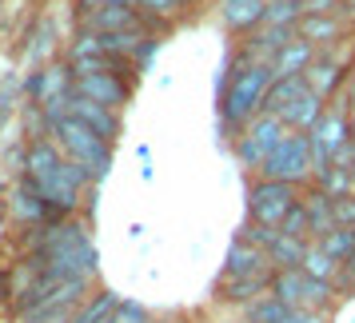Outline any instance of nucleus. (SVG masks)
I'll list each match as a JSON object with an SVG mask.
<instances>
[{
  "mask_svg": "<svg viewBox=\"0 0 355 323\" xmlns=\"http://www.w3.org/2000/svg\"><path fill=\"white\" fill-rule=\"evenodd\" d=\"M259 180H279V184H295L304 188L307 180H315V152H311V140L307 132H288L275 152L263 160V168L256 172Z\"/></svg>",
  "mask_w": 355,
  "mask_h": 323,
  "instance_id": "7ed1b4c3",
  "label": "nucleus"
},
{
  "mask_svg": "<svg viewBox=\"0 0 355 323\" xmlns=\"http://www.w3.org/2000/svg\"><path fill=\"white\" fill-rule=\"evenodd\" d=\"M307 92V80L304 76H288V80H275L272 84V92H268V100H263V112H272V116H284L295 104V100Z\"/></svg>",
  "mask_w": 355,
  "mask_h": 323,
  "instance_id": "b1692460",
  "label": "nucleus"
},
{
  "mask_svg": "<svg viewBox=\"0 0 355 323\" xmlns=\"http://www.w3.org/2000/svg\"><path fill=\"white\" fill-rule=\"evenodd\" d=\"M291 311H295V307H288L279 295H272V291H268V295H259L256 304L243 307V323H284Z\"/></svg>",
  "mask_w": 355,
  "mask_h": 323,
  "instance_id": "bb28decb",
  "label": "nucleus"
},
{
  "mask_svg": "<svg viewBox=\"0 0 355 323\" xmlns=\"http://www.w3.org/2000/svg\"><path fill=\"white\" fill-rule=\"evenodd\" d=\"M156 52H160V40H156V36H148V40H144V49H140L136 56H132V68H136V76H144V68L152 64V56H156Z\"/></svg>",
  "mask_w": 355,
  "mask_h": 323,
  "instance_id": "c9c22d12",
  "label": "nucleus"
},
{
  "mask_svg": "<svg viewBox=\"0 0 355 323\" xmlns=\"http://www.w3.org/2000/svg\"><path fill=\"white\" fill-rule=\"evenodd\" d=\"M60 148L52 144V140H44V136H36L33 144H28V152H24V180L28 184H44V180L60 168Z\"/></svg>",
  "mask_w": 355,
  "mask_h": 323,
  "instance_id": "f3484780",
  "label": "nucleus"
},
{
  "mask_svg": "<svg viewBox=\"0 0 355 323\" xmlns=\"http://www.w3.org/2000/svg\"><path fill=\"white\" fill-rule=\"evenodd\" d=\"M300 188L295 184H279V180H256L248 188V220L252 224H263V227H284L291 211L300 208Z\"/></svg>",
  "mask_w": 355,
  "mask_h": 323,
  "instance_id": "39448f33",
  "label": "nucleus"
},
{
  "mask_svg": "<svg viewBox=\"0 0 355 323\" xmlns=\"http://www.w3.org/2000/svg\"><path fill=\"white\" fill-rule=\"evenodd\" d=\"M347 176H352V192H355V160H352V168H347Z\"/></svg>",
  "mask_w": 355,
  "mask_h": 323,
  "instance_id": "a19ab883",
  "label": "nucleus"
},
{
  "mask_svg": "<svg viewBox=\"0 0 355 323\" xmlns=\"http://www.w3.org/2000/svg\"><path fill=\"white\" fill-rule=\"evenodd\" d=\"M307 140H311V152H315V168L331 164L339 148L352 144V112H347L343 96H339V104H327V112L315 120V128L307 132Z\"/></svg>",
  "mask_w": 355,
  "mask_h": 323,
  "instance_id": "0eeeda50",
  "label": "nucleus"
},
{
  "mask_svg": "<svg viewBox=\"0 0 355 323\" xmlns=\"http://www.w3.org/2000/svg\"><path fill=\"white\" fill-rule=\"evenodd\" d=\"M272 295H279L295 311H323L327 315L339 299V288L336 283H323V279H311L304 268H288V272H275Z\"/></svg>",
  "mask_w": 355,
  "mask_h": 323,
  "instance_id": "20e7f679",
  "label": "nucleus"
},
{
  "mask_svg": "<svg viewBox=\"0 0 355 323\" xmlns=\"http://www.w3.org/2000/svg\"><path fill=\"white\" fill-rule=\"evenodd\" d=\"M240 236H243L248 243H256V247H263V252H268V247L275 243V236H279V232H275V227H263V224H252V220H248V227H243Z\"/></svg>",
  "mask_w": 355,
  "mask_h": 323,
  "instance_id": "72a5a7b5",
  "label": "nucleus"
},
{
  "mask_svg": "<svg viewBox=\"0 0 355 323\" xmlns=\"http://www.w3.org/2000/svg\"><path fill=\"white\" fill-rule=\"evenodd\" d=\"M343 12H347V20H355V0H343Z\"/></svg>",
  "mask_w": 355,
  "mask_h": 323,
  "instance_id": "58836bf2",
  "label": "nucleus"
},
{
  "mask_svg": "<svg viewBox=\"0 0 355 323\" xmlns=\"http://www.w3.org/2000/svg\"><path fill=\"white\" fill-rule=\"evenodd\" d=\"M52 140L60 144V152H64L68 160H76L80 168H88V172H92V180L108 176V168H112V144H108L104 136H96L88 124H80V120L64 116V120L52 128Z\"/></svg>",
  "mask_w": 355,
  "mask_h": 323,
  "instance_id": "f03ea898",
  "label": "nucleus"
},
{
  "mask_svg": "<svg viewBox=\"0 0 355 323\" xmlns=\"http://www.w3.org/2000/svg\"><path fill=\"white\" fill-rule=\"evenodd\" d=\"M248 275H275L272 259L263 247L248 243L243 236L227 243V259H224V279H248Z\"/></svg>",
  "mask_w": 355,
  "mask_h": 323,
  "instance_id": "9d476101",
  "label": "nucleus"
},
{
  "mask_svg": "<svg viewBox=\"0 0 355 323\" xmlns=\"http://www.w3.org/2000/svg\"><path fill=\"white\" fill-rule=\"evenodd\" d=\"M343 288H355V256L343 263V279H339V291Z\"/></svg>",
  "mask_w": 355,
  "mask_h": 323,
  "instance_id": "4c0bfd02",
  "label": "nucleus"
},
{
  "mask_svg": "<svg viewBox=\"0 0 355 323\" xmlns=\"http://www.w3.org/2000/svg\"><path fill=\"white\" fill-rule=\"evenodd\" d=\"M311 279H323V283H336L339 288V279H343V263H336V259L323 252L320 243H307V256H304V263H300Z\"/></svg>",
  "mask_w": 355,
  "mask_h": 323,
  "instance_id": "393cba45",
  "label": "nucleus"
},
{
  "mask_svg": "<svg viewBox=\"0 0 355 323\" xmlns=\"http://www.w3.org/2000/svg\"><path fill=\"white\" fill-rule=\"evenodd\" d=\"M307 4L304 0H268V17L263 24H279V28H295L300 20H304Z\"/></svg>",
  "mask_w": 355,
  "mask_h": 323,
  "instance_id": "7c9ffc66",
  "label": "nucleus"
},
{
  "mask_svg": "<svg viewBox=\"0 0 355 323\" xmlns=\"http://www.w3.org/2000/svg\"><path fill=\"white\" fill-rule=\"evenodd\" d=\"M112 323H156V320H152V311H148L144 304H136V299H124Z\"/></svg>",
  "mask_w": 355,
  "mask_h": 323,
  "instance_id": "473e14b6",
  "label": "nucleus"
},
{
  "mask_svg": "<svg viewBox=\"0 0 355 323\" xmlns=\"http://www.w3.org/2000/svg\"><path fill=\"white\" fill-rule=\"evenodd\" d=\"M288 132H291V128L279 120V116L259 112L256 120H252V124L240 132V136H236V160H240L248 172H259V168H263V160L272 156L275 144H279Z\"/></svg>",
  "mask_w": 355,
  "mask_h": 323,
  "instance_id": "423d86ee",
  "label": "nucleus"
},
{
  "mask_svg": "<svg viewBox=\"0 0 355 323\" xmlns=\"http://www.w3.org/2000/svg\"><path fill=\"white\" fill-rule=\"evenodd\" d=\"M343 33H347V20L343 17H315V12H304V20L295 24V36L307 40L315 52L336 49L339 40H343Z\"/></svg>",
  "mask_w": 355,
  "mask_h": 323,
  "instance_id": "2eb2a0df",
  "label": "nucleus"
},
{
  "mask_svg": "<svg viewBox=\"0 0 355 323\" xmlns=\"http://www.w3.org/2000/svg\"><path fill=\"white\" fill-rule=\"evenodd\" d=\"M112 4H124V8H140V0H112Z\"/></svg>",
  "mask_w": 355,
  "mask_h": 323,
  "instance_id": "ea45409f",
  "label": "nucleus"
},
{
  "mask_svg": "<svg viewBox=\"0 0 355 323\" xmlns=\"http://www.w3.org/2000/svg\"><path fill=\"white\" fill-rule=\"evenodd\" d=\"M327 252V256L336 259V263H347L355 256V227H331L323 240H315Z\"/></svg>",
  "mask_w": 355,
  "mask_h": 323,
  "instance_id": "cd10ccee",
  "label": "nucleus"
},
{
  "mask_svg": "<svg viewBox=\"0 0 355 323\" xmlns=\"http://www.w3.org/2000/svg\"><path fill=\"white\" fill-rule=\"evenodd\" d=\"M343 104H347V112L355 108V64H352V72H347V88H343Z\"/></svg>",
  "mask_w": 355,
  "mask_h": 323,
  "instance_id": "e433bc0d",
  "label": "nucleus"
},
{
  "mask_svg": "<svg viewBox=\"0 0 355 323\" xmlns=\"http://www.w3.org/2000/svg\"><path fill=\"white\" fill-rule=\"evenodd\" d=\"M72 92L84 100H92V104H104V108L120 112L132 96V84L120 80V72H88V76H76Z\"/></svg>",
  "mask_w": 355,
  "mask_h": 323,
  "instance_id": "6e6552de",
  "label": "nucleus"
},
{
  "mask_svg": "<svg viewBox=\"0 0 355 323\" xmlns=\"http://www.w3.org/2000/svg\"><path fill=\"white\" fill-rule=\"evenodd\" d=\"M307 256V240H295V236H275V243L268 247V259H272L275 272H288V268H300Z\"/></svg>",
  "mask_w": 355,
  "mask_h": 323,
  "instance_id": "a878e982",
  "label": "nucleus"
},
{
  "mask_svg": "<svg viewBox=\"0 0 355 323\" xmlns=\"http://www.w3.org/2000/svg\"><path fill=\"white\" fill-rule=\"evenodd\" d=\"M184 8H188V0H140L144 20H148V24H156V28H168Z\"/></svg>",
  "mask_w": 355,
  "mask_h": 323,
  "instance_id": "c756f323",
  "label": "nucleus"
},
{
  "mask_svg": "<svg viewBox=\"0 0 355 323\" xmlns=\"http://www.w3.org/2000/svg\"><path fill=\"white\" fill-rule=\"evenodd\" d=\"M331 208H336V224L339 227H355V192L331 200Z\"/></svg>",
  "mask_w": 355,
  "mask_h": 323,
  "instance_id": "f704fd0d",
  "label": "nucleus"
},
{
  "mask_svg": "<svg viewBox=\"0 0 355 323\" xmlns=\"http://www.w3.org/2000/svg\"><path fill=\"white\" fill-rule=\"evenodd\" d=\"M120 304H124V299H120L116 291L104 288V291H96V295H88V299H84L72 323H112L116 311H120Z\"/></svg>",
  "mask_w": 355,
  "mask_h": 323,
  "instance_id": "5701e85b",
  "label": "nucleus"
},
{
  "mask_svg": "<svg viewBox=\"0 0 355 323\" xmlns=\"http://www.w3.org/2000/svg\"><path fill=\"white\" fill-rule=\"evenodd\" d=\"M347 72L352 68L343 64L339 56H315V64L304 72V80H307V88L311 92H320L323 100H331V96H343V88H347Z\"/></svg>",
  "mask_w": 355,
  "mask_h": 323,
  "instance_id": "f8f14e48",
  "label": "nucleus"
},
{
  "mask_svg": "<svg viewBox=\"0 0 355 323\" xmlns=\"http://www.w3.org/2000/svg\"><path fill=\"white\" fill-rule=\"evenodd\" d=\"M68 116L80 120V124H88V128L96 132V136H104L108 144H116V136H120V112L104 108V104H92V100L76 96V92L68 100Z\"/></svg>",
  "mask_w": 355,
  "mask_h": 323,
  "instance_id": "ddd939ff",
  "label": "nucleus"
},
{
  "mask_svg": "<svg viewBox=\"0 0 355 323\" xmlns=\"http://www.w3.org/2000/svg\"><path fill=\"white\" fill-rule=\"evenodd\" d=\"M72 84H76V72L64 60V64H49V68H40V72H33L28 84H24V92H28V104L33 108H44L52 100L72 96Z\"/></svg>",
  "mask_w": 355,
  "mask_h": 323,
  "instance_id": "1a4fd4ad",
  "label": "nucleus"
},
{
  "mask_svg": "<svg viewBox=\"0 0 355 323\" xmlns=\"http://www.w3.org/2000/svg\"><path fill=\"white\" fill-rule=\"evenodd\" d=\"M84 24H88V33L96 36H108V33H132V28H148V20L140 8H124V4H100L92 12H84Z\"/></svg>",
  "mask_w": 355,
  "mask_h": 323,
  "instance_id": "9b49d317",
  "label": "nucleus"
},
{
  "mask_svg": "<svg viewBox=\"0 0 355 323\" xmlns=\"http://www.w3.org/2000/svg\"><path fill=\"white\" fill-rule=\"evenodd\" d=\"M304 211H307V224H311V243L315 240H323L331 227H339L336 224V208H331V195L327 192H320V188H311V192H304Z\"/></svg>",
  "mask_w": 355,
  "mask_h": 323,
  "instance_id": "aec40b11",
  "label": "nucleus"
},
{
  "mask_svg": "<svg viewBox=\"0 0 355 323\" xmlns=\"http://www.w3.org/2000/svg\"><path fill=\"white\" fill-rule=\"evenodd\" d=\"M272 279L275 275H248V279H224L220 283V304H240V307H248V304H256L259 295H268L272 291Z\"/></svg>",
  "mask_w": 355,
  "mask_h": 323,
  "instance_id": "6ab92c4d",
  "label": "nucleus"
},
{
  "mask_svg": "<svg viewBox=\"0 0 355 323\" xmlns=\"http://www.w3.org/2000/svg\"><path fill=\"white\" fill-rule=\"evenodd\" d=\"M8 208H12V216H17L20 224H40V220H49V216H52L49 204H44V195L36 192L28 180L12 188V200H8Z\"/></svg>",
  "mask_w": 355,
  "mask_h": 323,
  "instance_id": "4be33fe9",
  "label": "nucleus"
},
{
  "mask_svg": "<svg viewBox=\"0 0 355 323\" xmlns=\"http://www.w3.org/2000/svg\"><path fill=\"white\" fill-rule=\"evenodd\" d=\"M315 56L320 52L311 49L307 40H291L284 52H275V60H272V76L275 80H288V76H304L307 68L315 64Z\"/></svg>",
  "mask_w": 355,
  "mask_h": 323,
  "instance_id": "a211bd4d",
  "label": "nucleus"
},
{
  "mask_svg": "<svg viewBox=\"0 0 355 323\" xmlns=\"http://www.w3.org/2000/svg\"><path fill=\"white\" fill-rule=\"evenodd\" d=\"M279 232H284V236H295V240H307V243H311V224H307L304 204H300V208H295L288 220H284V227H279Z\"/></svg>",
  "mask_w": 355,
  "mask_h": 323,
  "instance_id": "2f4dec72",
  "label": "nucleus"
},
{
  "mask_svg": "<svg viewBox=\"0 0 355 323\" xmlns=\"http://www.w3.org/2000/svg\"><path fill=\"white\" fill-rule=\"evenodd\" d=\"M315 188L327 192L331 200H339V195H352V176L343 168H336V164H320L315 168Z\"/></svg>",
  "mask_w": 355,
  "mask_h": 323,
  "instance_id": "c85d7f7f",
  "label": "nucleus"
},
{
  "mask_svg": "<svg viewBox=\"0 0 355 323\" xmlns=\"http://www.w3.org/2000/svg\"><path fill=\"white\" fill-rule=\"evenodd\" d=\"M323 112H327V100H323L320 92H311V88H307L304 96L295 100V104H291L279 120H284L291 132H311V128H315V120H320Z\"/></svg>",
  "mask_w": 355,
  "mask_h": 323,
  "instance_id": "412c9836",
  "label": "nucleus"
},
{
  "mask_svg": "<svg viewBox=\"0 0 355 323\" xmlns=\"http://www.w3.org/2000/svg\"><path fill=\"white\" fill-rule=\"evenodd\" d=\"M272 64L263 60H248L243 52H227L224 72H220V124L224 132L240 136L259 112H263V100L272 92Z\"/></svg>",
  "mask_w": 355,
  "mask_h": 323,
  "instance_id": "f257e3e1",
  "label": "nucleus"
},
{
  "mask_svg": "<svg viewBox=\"0 0 355 323\" xmlns=\"http://www.w3.org/2000/svg\"><path fill=\"white\" fill-rule=\"evenodd\" d=\"M352 140H355V108H352Z\"/></svg>",
  "mask_w": 355,
  "mask_h": 323,
  "instance_id": "79ce46f5",
  "label": "nucleus"
},
{
  "mask_svg": "<svg viewBox=\"0 0 355 323\" xmlns=\"http://www.w3.org/2000/svg\"><path fill=\"white\" fill-rule=\"evenodd\" d=\"M291 40H300L295 28H279V24H259L256 33L243 40V56L248 60H263V64H272L275 52H284Z\"/></svg>",
  "mask_w": 355,
  "mask_h": 323,
  "instance_id": "4468645a",
  "label": "nucleus"
},
{
  "mask_svg": "<svg viewBox=\"0 0 355 323\" xmlns=\"http://www.w3.org/2000/svg\"><path fill=\"white\" fill-rule=\"evenodd\" d=\"M268 17V0H220V20L232 33H256Z\"/></svg>",
  "mask_w": 355,
  "mask_h": 323,
  "instance_id": "dca6fc26",
  "label": "nucleus"
}]
</instances>
